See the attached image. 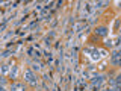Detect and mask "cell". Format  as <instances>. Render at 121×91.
I'll return each mask as SVG.
<instances>
[{
	"label": "cell",
	"instance_id": "obj_1",
	"mask_svg": "<svg viewBox=\"0 0 121 91\" xmlns=\"http://www.w3.org/2000/svg\"><path fill=\"white\" fill-rule=\"evenodd\" d=\"M11 90H12V91H26V85L21 83V82H15V83H12Z\"/></svg>",
	"mask_w": 121,
	"mask_h": 91
},
{
	"label": "cell",
	"instance_id": "obj_2",
	"mask_svg": "<svg viewBox=\"0 0 121 91\" xmlns=\"http://www.w3.org/2000/svg\"><path fill=\"white\" fill-rule=\"evenodd\" d=\"M24 76H26V77H27V79H26V81H27V82H30V83H35L36 81H35V77H33V74H32V71H26V73H24Z\"/></svg>",
	"mask_w": 121,
	"mask_h": 91
},
{
	"label": "cell",
	"instance_id": "obj_3",
	"mask_svg": "<svg viewBox=\"0 0 121 91\" xmlns=\"http://www.w3.org/2000/svg\"><path fill=\"white\" fill-rule=\"evenodd\" d=\"M95 33H97V35H100V36H106V35H108V29H106V27H97L95 29Z\"/></svg>",
	"mask_w": 121,
	"mask_h": 91
},
{
	"label": "cell",
	"instance_id": "obj_4",
	"mask_svg": "<svg viewBox=\"0 0 121 91\" xmlns=\"http://www.w3.org/2000/svg\"><path fill=\"white\" fill-rule=\"evenodd\" d=\"M112 64L113 65H120V53H113V56H112Z\"/></svg>",
	"mask_w": 121,
	"mask_h": 91
}]
</instances>
